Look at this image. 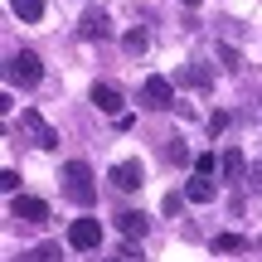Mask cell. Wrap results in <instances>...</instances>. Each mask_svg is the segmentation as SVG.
Instances as JSON below:
<instances>
[{
    "label": "cell",
    "instance_id": "18",
    "mask_svg": "<svg viewBox=\"0 0 262 262\" xmlns=\"http://www.w3.org/2000/svg\"><path fill=\"white\" fill-rule=\"evenodd\" d=\"M0 189H5V194H19V175H15V170H5V175H0Z\"/></svg>",
    "mask_w": 262,
    "mask_h": 262
},
{
    "label": "cell",
    "instance_id": "20",
    "mask_svg": "<svg viewBox=\"0 0 262 262\" xmlns=\"http://www.w3.org/2000/svg\"><path fill=\"white\" fill-rule=\"evenodd\" d=\"M185 78H189V83H194V88H209V68H199V63H194V68H189V73H185Z\"/></svg>",
    "mask_w": 262,
    "mask_h": 262
},
{
    "label": "cell",
    "instance_id": "22",
    "mask_svg": "<svg viewBox=\"0 0 262 262\" xmlns=\"http://www.w3.org/2000/svg\"><path fill=\"white\" fill-rule=\"evenodd\" d=\"M180 5H199V0H180Z\"/></svg>",
    "mask_w": 262,
    "mask_h": 262
},
{
    "label": "cell",
    "instance_id": "8",
    "mask_svg": "<svg viewBox=\"0 0 262 262\" xmlns=\"http://www.w3.org/2000/svg\"><path fill=\"white\" fill-rule=\"evenodd\" d=\"M219 175H224V185H248V165H243V150L228 146L224 156H219Z\"/></svg>",
    "mask_w": 262,
    "mask_h": 262
},
{
    "label": "cell",
    "instance_id": "9",
    "mask_svg": "<svg viewBox=\"0 0 262 262\" xmlns=\"http://www.w3.org/2000/svg\"><path fill=\"white\" fill-rule=\"evenodd\" d=\"M93 107L97 112H107L117 122V117H122V93H117L112 83H93Z\"/></svg>",
    "mask_w": 262,
    "mask_h": 262
},
{
    "label": "cell",
    "instance_id": "13",
    "mask_svg": "<svg viewBox=\"0 0 262 262\" xmlns=\"http://www.w3.org/2000/svg\"><path fill=\"white\" fill-rule=\"evenodd\" d=\"M117 228H122L126 238H146V214H136V209H126V214H117Z\"/></svg>",
    "mask_w": 262,
    "mask_h": 262
},
{
    "label": "cell",
    "instance_id": "3",
    "mask_svg": "<svg viewBox=\"0 0 262 262\" xmlns=\"http://www.w3.org/2000/svg\"><path fill=\"white\" fill-rule=\"evenodd\" d=\"M141 107H150V112H170L175 107V83L160 73H150L146 83H141Z\"/></svg>",
    "mask_w": 262,
    "mask_h": 262
},
{
    "label": "cell",
    "instance_id": "2",
    "mask_svg": "<svg viewBox=\"0 0 262 262\" xmlns=\"http://www.w3.org/2000/svg\"><path fill=\"white\" fill-rule=\"evenodd\" d=\"M5 78H10L15 88H34L39 78H44V63H39V54H34V49H19V54H10Z\"/></svg>",
    "mask_w": 262,
    "mask_h": 262
},
{
    "label": "cell",
    "instance_id": "17",
    "mask_svg": "<svg viewBox=\"0 0 262 262\" xmlns=\"http://www.w3.org/2000/svg\"><path fill=\"white\" fill-rule=\"evenodd\" d=\"M194 170H199V175H214V170H219V150H204V156L194 160Z\"/></svg>",
    "mask_w": 262,
    "mask_h": 262
},
{
    "label": "cell",
    "instance_id": "5",
    "mask_svg": "<svg viewBox=\"0 0 262 262\" xmlns=\"http://www.w3.org/2000/svg\"><path fill=\"white\" fill-rule=\"evenodd\" d=\"M19 131H25V136H29V141H34V146H39V150H54V146H58V131H54V126H49V122H44V117H39V112H34V107H25V117H19Z\"/></svg>",
    "mask_w": 262,
    "mask_h": 262
},
{
    "label": "cell",
    "instance_id": "12",
    "mask_svg": "<svg viewBox=\"0 0 262 262\" xmlns=\"http://www.w3.org/2000/svg\"><path fill=\"white\" fill-rule=\"evenodd\" d=\"M19 262H68V257H63V243H39V248H25Z\"/></svg>",
    "mask_w": 262,
    "mask_h": 262
},
{
    "label": "cell",
    "instance_id": "6",
    "mask_svg": "<svg viewBox=\"0 0 262 262\" xmlns=\"http://www.w3.org/2000/svg\"><path fill=\"white\" fill-rule=\"evenodd\" d=\"M97 243H102V219H73V224H68V248L93 253Z\"/></svg>",
    "mask_w": 262,
    "mask_h": 262
},
{
    "label": "cell",
    "instance_id": "19",
    "mask_svg": "<svg viewBox=\"0 0 262 262\" xmlns=\"http://www.w3.org/2000/svg\"><path fill=\"white\" fill-rule=\"evenodd\" d=\"M165 160H175V165H185V160H189V150H185V146H175V141H170V146H165Z\"/></svg>",
    "mask_w": 262,
    "mask_h": 262
},
{
    "label": "cell",
    "instance_id": "7",
    "mask_svg": "<svg viewBox=\"0 0 262 262\" xmlns=\"http://www.w3.org/2000/svg\"><path fill=\"white\" fill-rule=\"evenodd\" d=\"M112 185L122 189V194H136V189L146 185V170H141V160H122V165H112Z\"/></svg>",
    "mask_w": 262,
    "mask_h": 262
},
{
    "label": "cell",
    "instance_id": "1",
    "mask_svg": "<svg viewBox=\"0 0 262 262\" xmlns=\"http://www.w3.org/2000/svg\"><path fill=\"white\" fill-rule=\"evenodd\" d=\"M58 180H63V194L73 199L78 209H88V204L97 199V185H93V165H88V160H68Z\"/></svg>",
    "mask_w": 262,
    "mask_h": 262
},
{
    "label": "cell",
    "instance_id": "11",
    "mask_svg": "<svg viewBox=\"0 0 262 262\" xmlns=\"http://www.w3.org/2000/svg\"><path fill=\"white\" fill-rule=\"evenodd\" d=\"M185 199H189V204H214V199H219V185H214L209 175H194V180L185 185Z\"/></svg>",
    "mask_w": 262,
    "mask_h": 262
},
{
    "label": "cell",
    "instance_id": "15",
    "mask_svg": "<svg viewBox=\"0 0 262 262\" xmlns=\"http://www.w3.org/2000/svg\"><path fill=\"white\" fill-rule=\"evenodd\" d=\"M248 248H253V243H248L243 233H219L214 238V253H248Z\"/></svg>",
    "mask_w": 262,
    "mask_h": 262
},
{
    "label": "cell",
    "instance_id": "10",
    "mask_svg": "<svg viewBox=\"0 0 262 262\" xmlns=\"http://www.w3.org/2000/svg\"><path fill=\"white\" fill-rule=\"evenodd\" d=\"M78 34H83V39H107V34H112V19H107L102 10L93 5L83 19H78Z\"/></svg>",
    "mask_w": 262,
    "mask_h": 262
},
{
    "label": "cell",
    "instance_id": "14",
    "mask_svg": "<svg viewBox=\"0 0 262 262\" xmlns=\"http://www.w3.org/2000/svg\"><path fill=\"white\" fill-rule=\"evenodd\" d=\"M10 10H15L25 25H34V19H44V0H10Z\"/></svg>",
    "mask_w": 262,
    "mask_h": 262
},
{
    "label": "cell",
    "instance_id": "4",
    "mask_svg": "<svg viewBox=\"0 0 262 262\" xmlns=\"http://www.w3.org/2000/svg\"><path fill=\"white\" fill-rule=\"evenodd\" d=\"M10 219L25 224V228H44L49 224V204L34 199V194H15V199H10Z\"/></svg>",
    "mask_w": 262,
    "mask_h": 262
},
{
    "label": "cell",
    "instance_id": "23",
    "mask_svg": "<svg viewBox=\"0 0 262 262\" xmlns=\"http://www.w3.org/2000/svg\"><path fill=\"white\" fill-rule=\"evenodd\" d=\"M107 262H122V257H107Z\"/></svg>",
    "mask_w": 262,
    "mask_h": 262
},
{
    "label": "cell",
    "instance_id": "16",
    "mask_svg": "<svg viewBox=\"0 0 262 262\" xmlns=\"http://www.w3.org/2000/svg\"><path fill=\"white\" fill-rule=\"evenodd\" d=\"M146 44H150L146 29H131V34H126V54H146Z\"/></svg>",
    "mask_w": 262,
    "mask_h": 262
},
{
    "label": "cell",
    "instance_id": "21",
    "mask_svg": "<svg viewBox=\"0 0 262 262\" xmlns=\"http://www.w3.org/2000/svg\"><path fill=\"white\" fill-rule=\"evenodd\" d=\"M248 189H257V194H262V165H257V170H248Z\"/></svg>",
    "mask_w": 262,
    "mask_h": 262
}]
</instances>
